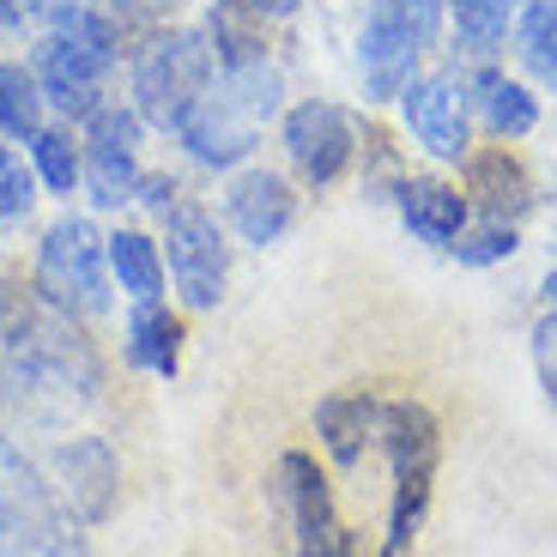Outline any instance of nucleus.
<instances>
[{
  "instance_id": "obj_21",
  "label": "nucleus",
  "mask_w": 557,
  "mask_h": 557,
  "mask_svg": "<svg viewBox=\"0 0 557 557\" xmlns=\"http://www.w3.org/2000/svg\"><path fill=\"white\" fill-rule=\"evenodd\" d=\"M0 127L13 139H37L42 134V79L18 61L0 67Z\"/></svg>"
},
{
  "instance_id": "obj_32",
  "label": "nucleus",
  "mask_w": 557,
  "mask_h": 557,
  "mask_svg": "<svg viewBox=\"0 0 557 557\" xmlns=\"http://www.w3.org/2000/svg\"><path fill=\"white\" fill-rule=\"evenodd\" d=\"M13 13H18V0H0V25H7Z\"/></svg>"
},
{
  "instance_id": "obj_6",
  "label": "nucleus",
  "mask_w": 557,
  "mask_h": 557,
  "mask_svg": "<svg viewBox=\"0 0 557 557\" xmlns=\"http://www.w3.org/2000/svg\"><path fill=\"white\" fill-rule=\"evenodd\" d=\"M37 297L61 315H103L110 309V273H103V237L85 219H61L37 255Z\"/></svg>"
},
{
  "instance_id": "obj_22",
  "label": "nucleus",
  "mask_w": 557,
  "mask_h": 557,
  "mask_svg": "<svg viewBox=\"0 0 557 557\" xmlns=\"http://www.w3.org/2000/svg\"><path fill=\"white\" fill-rule=\"evenodd\" d=\"M509 18H516V0H460V49L467 55H497L503 37H509Z\"/></svg>"
},
{
  "instance_id": "obj_17",
  "label": "nucleus",
  "mask_w": 557,
  "mask_h": 557,
  "mask_svg": "<svg viewBox=\"0 0 557 557\" xmlns=\"http://www.w3.org/2000/svg\"><path fill=\"white\" fill-rule=\"evenodd\" d=\"M400 212L424 243H455L460 224H467V195L448 188V182H436V176H412L400 188Z\"/></svg>"
},
{
  "instance_id": "obj_7",
  "label": "nucleus",
  "mask_w": 557,
  "mask_h": 557,
  "mask_svg": "<svg viewBox=\"0 0 557 557\" xmlns=\"http://www.w3.org/2000/svg\"><path fill=\"white\" fill-rule=\"evenodd\" d=\"M110 30L85 13H61L55 18V37H42V55H37V79L42 91L73 115H91L98 110V79L110 67Z\"/></svg>"
},
{
  "instance_id": "obj_14",
  "label": "nucleus",
  "mask_w": 557,
  "mask_h": 557,
  "mask_svg": "<svg viewBox=\"0 0 557 557\" xmlns=\"http://www.w3.org/2000/svg\"><path fill=\"white\" fill-rule=\"evenodd\" d=\"M134 139H139V122L122 110H91V134H85V146H91V158H85V176H91V188L103 200V207H122L127 188H134Z\"/></svg>"
},
{
  "instance_id": "obj_12",
  "label": "nucleus",
  "mask_w": 557,
  "mask_h": 557,
  "mask_svg": "<svg viewBox=\"0 0 557 557\" xmlns=\"http://www.w3.org/2000/svg\"><path fill=\"white\" fill-rule=\"evenodd\" d=\"M273 497H278V516H285V528L297 533V545H321L334 540V533H346L334 521V497H327V479H321V467L309 455H285L273 473Z\"/></svg>"
},
{
  "instance_id": "obj_33",
  "label": "nucleus",
  "mask_w": 557,
  "mask_h": 557,
  "mask_svg": "<svg viewBox=\"0 0 557 557\" xmlns=\"http://www.w3.org/2000/svg\"><path fill=\"white\" fill-rule=\"evenodd\" d=\"M545 292H552V309H557V278H552V285H545Z\"/></svg>"
},
{
  "instance_id": "obj_18",
  "label": "nucleus",
  "mask_w": 557,
  "mask_h": 557,
  "mask_svg": "<svg viewBox=\"0 0 557 557\" xmlns=\"http://www.w3.org/2000/svg\"><path fill=\"white\" fill-rule=\"evenodd\" d=\"M467 195H479L497 219H516V212L533 207V182L509 152H485L467 164Z\"/></svg>"
},
{
  "instance_id": "obj_4",
  "label": "nucleus",
  "mask_w": 557,
  "mask_h": 557,
  "mask_svg": "<svg viewBox=\"0 0 557 557\" xmlns=\"http://www.w3.org/2000/svg\"><path fill=\"white\" fill-rule=\"evenodd\" d=\"M436 18H443V0H370V18H363V37H358L370 98H400L412 85L418 55L436 37Z\"/></svg>"
},
{
  "instance_id": "obj_28",
  "label": "nucleus",
  "mask_w": 557,
  "mask_h": 557,
  "mask_svg": "<svg viewBox=\"0 0 557 557\" xmlns=\"http://www.w3.org/2000/svg\"><path fill=\"white\" fill-rule=\"evenodd\" d=\"M533 363H540V382H545V394L557 400V309L533 327Z\"/></svg>"
},
{
  "instance_id": "obj_2",
  "label": "nucleus",
  "mask_w": 557,
  "mask_h": 557,
  "mask_svg": "<svg viewBox=\"0 0 557 557\" xmlns=\"http://www.w3.org/2000/svg\"><path fill=\"white\" fill-rule=\"evenodd\" d=\"M0 557H91L55 491L37 479L25 455L0 436Z\"/></svg>"
},
{
  "instance_id": "obj_27",
  "label": "nucleus",
  "mask_w": 557,
  "mask_h": 557,
  "mask_svg": "<svg viewBox=\"0 0 557 557\" xmlns=\"http://www.w3.org/2000/svg\"><path fill=\"white\" fill-rule=\"evenodd\" d=\"M30 207V176L18 170V158L0 146V219H18Z\"/></svg>"
},
{
  "instance_id": "obj_20",
  "label": "nucleus",
  "mask_w": 557,
  "mask_h": 557,
  "mask_svg": "<svg viewBox=\"0 0 557 557\" xmlns=\"http://www.w3.org/2000/svg\"><path fill=\"white\" fill-rule=\"evenodd\" d=\"M110 267H115V278H122V292H134L139 304H158V292H164V261H158L152 237L115 231L110 237Z\"/></svg>"
},
{
  "instance_id": "obj_10",
  "label": "nucleus",
  "mask_w": 557,
  "mask_h": 557,
  "mask_svg": "<svg viewBox=\"0 0 557 557\" xmlns=\"http://www.w3.org/2000/svg\"><path fill=\"white\" fill-rule=\"evenodd\" d=\"M351 122H346V110H334V103H321V98H309V103H297L292 115H285V152H292V164H297V176H309V182H334L339 170L351 164Z\"/></svg>"
},
{
  "instance_id": "obj_25",
  "label": "nucleus",
  "mask_w": 557,
  "mask_h": 557,
  "mask_svg": "<svg viewBox=\"0 0 557 557\" xmlns=\"http://www.w3.org/2000/svg\"><path fill=\"white\" fill-rule=\"evenodd\" d=\"M30 146H37V170H42V182H49L55 195H73V182L85 176L79 152H73V139H67V134H37Z\"/></svg>"
},
{
  "instance_id": "obj_9",
  "label": "nucleus",
  "mask_w": 557,
  "mask_h": 557,
  "mask_svg": "<svg viewBox=\"0 0 557 557\" xmlns=\"http://www.w3.org/2000/svg\"><path fill=\"white\" fill-rule=\"evenodd\" d=\"M255 122H261V115L237 98V85L224 79V91H200L195 110L182 115L176 134H182V146H188L200 164L224 170V164H237V158L255 146Z\"/></svg>"
},
{
  "instance_id": "obj_29",
  "label": "nucleus",
  "mask_w": 557,
  "mask_h": 557,
  "mask_svg": "<svg viewBox=\"0 0 557 557\" xmlns=\"http://www.w3.org/2000/svg\"><path fill=\"white\" fill-rule=\"evenodd\" d=\"M139 188H146V207H158V212L176 207V200H170V195H176V182H170V176H146Z\"/></svg>"
},
{
  "instance_id": "obj_1",
  "label": "nucleus",
  "mask_w": 557,
  "mask_h": 557,
  "mask_svg": "<svg viewBox=\"0 0 557 557\" xmlns=\"http://www.w3.org/2000/svg\"><path fill=\"white\" fill-rule=\"evenodd\" d=\"M98 351L73 315L18 285H0V418L61 424L98 394Z\"/></svg>"
},
{
  "instance_id": "obj_30",
  "label": "nucleus",
  "mask_w": 557,
  "mask_h": 557,
  "mask_svg": "<svg viewBox=\"0 0 557 557\" xmlns=\"http://www.w3.org/2000/svg\"><path fill=\"white\" fill-rule=\"evenodd\" d=\"M297 557H351V533H334L321 545H297Z\"/></svg>"
},
{
  "instance_id": "obj_15",
  "label": "nucleus",
  "mask_w": 557,
  "mask_h": 557,
  "mask_svg": "<svg viewBox=\"0 0 557 557\" xmlns=\"http://www.w3.org/2000/svg\"><path fill=\"white\" fill-rule=\"evenodd\" d=\"M224 207H231V224H237L249 243H278L285 224H292V212H297V200H292V188H285V176H273V170H243V176L231 182Z\"/></svg>"
},
{
  "instance_id": "obj_8",
  "label": "nucleus",
  "mask_w": 557,
  "mask_h": 557,
  "mask_svg": "<svg viewBox=\"0 0 557 557\" xmlns=\"http://www.w3.org/2000/svg\"><path fill=\"white\" fill-rule=\"evenodd\" d=\"M170 219V278L188 309H212L224 292V243H219V224L195 207V200H176L164 212Z\"/></svg>"
},
{
  "instance_id": "obj_11",
  "label": "nucleus",
  "mask_w": 557,
  "mask_h": 557,
  "mask_svg": "<svg viewBox=\"0 0 557 557\" xmlns=\"http://www.w3.org/2000/svg\"><path fill=\"white\" fill-rule=\"evenodd\" d=\"M55 485H61V503L73 509V521H103L115 509V455L110 443L98 436H73V443L55 448Z\"/></svg>"
},
{
  "instance_id": "obj_24",
  "label": "nucleus",
  "mask_w": 557,
  "mask_h": 557,
  "mask_svg": "<svg viewBox=\"0 0 557 557\" xmlns=\"http://www.w3.org/2000/svg\"><path fill=\"white\" fill-rule=\"evenodd\" d=\"M521 55L557 91V0H540L528 13V25H521Z\"/></svg>"
},
{
  "instance_id": "obj_3",
  "label": "nucleus",
  "mask_w": 557,
  "mask_h": 557,
  "mask_svg": "<svg viewBox=\"0 0 557 557\" xmlns=\"http://www.w3.org/2000/svg\"><path fill=\"white\" fill-rule=\"evenodd\" d=\"M382 443L394 460V509H388V552H406L424 521V503H431V479H436V455H443V436H436L431 406L418 400H394L382 406Z\"/></svg>"
},
{
  "instance_id": "obj_26",
  "label": "nucleus",
  "mask_w": 557,
  "mask_h": 557,
  "mask_svg": "<svg viewBox=\"0 0 557 557\" xmlns=\"http://www.w3.org/2000/svg\"><path fill=\"white\" fill-rule=\"evenodd\" d=\"M455 255L467 267H491V261H509V255H516V224H485V231H479V237H467V243H455Z\"/></svg>"
},
{
  "instance_id": "obj_13",
  "label": "nucleus",
  "mask_w": 557,
  "mask_h": 557,
  "mask_svg": "<svg viewBox=\"0 0 557 557\" xmlns=\"http://www.w3.org/2000/svg\"><path fill=\"white\" fill-rule=\"evenodd\" d=\"M406 127L431 158H460L467 152V103H460L455 79H412L400 91Z\"/></svg>"
},
{
  "instance_id": "obj_31",
  "label": "nucleus",
  "mask_w": 557,
  "mask_h": 557,
  "mask_svg": "<svg viewBox=\"0 0 557 557\" xmlns=\"http://www.w3.org/2000/svg\"><path fill=\"white\" fill-rule=\"evenodd\" d=\"M255 13H297V0H249Z\"/></svg>"
},
{
  "instance_id": "obj_19",
  "label": "nucleus",
  "mask_w": 557,
  "mask_h": 557,
  "mask_svg": "<svg viewBox=\"0 0 557 557\" xmlns=\"http://www.w3.org/2000/svg\"><path fill=\"white\" fill-rule=\"evenodd\" d=\"M176 346H182V327L170 309L158 304H139V315L127 321V358L139 370H158V376H176Z\"/></svg>"
},
{
  "instance_id": "obj_34",
  "label": "nucleus",
  "mask_w": 557,
  "mask_h": 557,
  "mask_svg": "<svg viewBox=\"0 0 557 557\" xmlns=\"http://www.w3.org/2000/svg\"><path fill=\"white\" fill-rule=\"evenodd\" d=\"M382 557H400V552H382Z\"/></svg>"
},
{
  "instance_id": "obj_5",
  "label": "nucleus",
  "mask_w": 557,
  "mask_h": 557,
  "mask_svg": "<svg viewBox=\"0 0 557 557\" xmlns=\"http://www.w3.org/2000/svg\"><path fill=\"white\" fill-rule=\"evenodd\" d=\"M212 49L207 37L195 30H170V37H152L146 49L134 55V98L139 115L158 127H182V115L195 110V98L207 91V73H212Z\"/></svg>"
},
{
  "instance_id": "obj_16",
  "label": "nucleus",
  "mask_w": 557,
  "mask_h": 557,
  "mask_svg": "<svg viewBox=\"0 0 557 557\" xmlns=\"http://www.w3.org/2000/svg\"><path fill=\"white\" fill-rule=\"evenodd\" d=\"M315 431H321V443H327V455H334L339 467H358L363 443L382 436V406L370 400V394H327V400L315 406Z\"/></svg>"
},
{
  "instance_id": "obj_23",
  "label": "nucleus",
  "mask_w": 557,
  "mask_h": 557,
  "mask_svg": "<svg viewBox=\"0 0 557 557\" xmlns=\"http://www.w3.org/2000/svg\"><path fill=\"white\" fill-rule=\"evenodd\" d=\"M485 122H491V134L516 139L540 122V103H533V91L516 79H485Z\"/></svg>"
}]
</instances>
